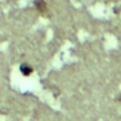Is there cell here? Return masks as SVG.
I'll return each mask as SVG.
<instances>
[{
	"label": "cell",
	"mask_w": 121,
	"mask_h": 121,
	"mask_svg": "<svg viewBox=\"0 0 121 121\" xmlns=\"http://www.w3.org/2000/svg\"><path fill=\"white\" fill-rule=\"evenodd\" d=\"M119 100H120V102H121V94H120V95H119Z\"/></svg>",
	"instance_id": "cell-3"
},
{
	"label": "cell",
	"mask_w": 121,
	"mask_h": 121,
	"mask_svg": "<svg viewBox=\"0 0 121 121\" xmlns=\"http://www.w3.org/2000/svg\"><path fill=\"white\" fill-rule=\"evenodd\" d=\"M35 7H36V9L39 10L40 13H47L48 12L45 0H36V1H35Z\"/></svg>",
	"instance_id": "cell-2"
},
{
	"label": "cell",
	"mask_w": 121,
	"mask_h": 121,
	"mask_svg": "<svg viewBox=\"0 0 121 121\" xmlns=\"http://www.w3.org/2000/svg\"><path fill=\"white\" fill-rule=\"evenodd\" d=\"M19 71H21V73L23 75V76H30V75L34 72V68L31 67L30 65H27V63H22V65L19 66Z\"/></svg>",
	"instance_id": "cell-1"
}]
</instances>
